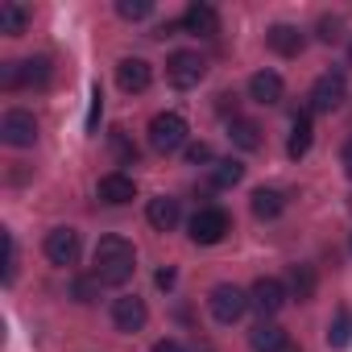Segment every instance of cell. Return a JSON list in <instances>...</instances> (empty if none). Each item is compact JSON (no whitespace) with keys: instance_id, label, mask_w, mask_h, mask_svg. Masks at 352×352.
<instances>
[{"instance_id":"cell-1","label":"cell","mask_w":352,"mask_h":352,"mask_svg":"<svg viewBox=\"0 0 352 352\" xmlns=\"http://www.w3.org/2000/svg\"><path fill=\"white\" fill-rule=\"evenodd\" d=\"M137 270V257H133V245L124 236H104L96 245V278L104 286H124Z\"/></svg>"},{"instance_id":"cell-2","label":"cell","mask_w":352,"mask_h":352,"mask_svg":"<svg viewBox=\"0 0 352 352\" xmlns=\"http://www.w3.org/2000/svg\"><path fill=\"white\" fill-rule=\"evenodd\" d=\"M149 145L157 153H174V149H183L187 145V120L179 112H157L149 120Z\"/></svg>"},{"instance_id":"cell-3","label":"cell","mask_w":352,"mask_h":352,"mask_svg":"<svg viewBox=\"0 0 352 352\" xmlns=\"http://www.w3.org/2000/svg\"><path fill=\"white\" fill-rule=\"evenodd\" d=\"M204 75H208V63H204L195 50H179V54H170V58H166V79L179 87V91L199 87Z\"/></svg>"},{"instance_id":"cell-4","label":"cell","mask_w":352,"mask_h":352,"mask_svg":"<svg viewBox=\"0 0 352 352\" xmlns=\"http://www.w3.org/2000/svg\"><path fill=\"white\" fill-rule=\"evenodd\" d=\"M228 232H232V220H228L224 208H199L195 220H191V241L195 245H220Z\"/></svg>"},{"instance_id":"cell-5","label":"cell","mask_w":352,"mask_h":352,"mask_svg":"<svg viewBox=\"0 0 352 352\" xmlns=\"http://www.w3.org/2000/svg\"><path fill=\"white\" fill-rule=\"evenodd\" d=\"M344 100H348V83H344L340 71H327V75L315 79V87H311V112H336Z\"/></svg>"},{"instance_id":"cell-6","label":"cell","mask_w":352,"mask_h":352,"mask_svg":"<svg viewBox=\"0 0 352 352\" xmlns=\"http://www.w3.org/2000/svg\"><path fill=\"white\" fill-rule=\"evenodd\" d=\"M0 141H5V145H17V149L34 145V141H38V120H34V112H25V108L5 112V120H0Z\"/></svg>"},{"instance_id":"cell-7","label":"cell","mask_w":352,"mask_h":352,"mask_svg":"<svg viewBox=\"0 0 352 352\" xmlns=\"http://www.w3.org/2000/svg\"><path fill=\"white\" fill-rule=\"evenodd\" d=\"M212 315L220 319V323H236L245 311H249V294L241 290V286H232V282H224V286H216L212 290Z\"/></svg>"},{"instance_id":"cell-8","label":"cell","mask_w":352,"mask_h":352,"mask_svg":"<svg viewBox=\"0 0 352 352\" xmlns=\"http://www.w3.org/2000/svg\"><path fill=\"white\" fill-rule=\"evenodd\" d=\"M286 298H290V294H286V286H282L278 278H257L253 290H249V307H257L265 319L278 315V311L286 307Z\"/></svg>"},{"instance_id":"cell-9","label":"cell","mask_w":352,"mask_h":352,"mask_svg":"<svg viewBox=\"0 0 352 352\" xmlns=\"http://www.w3.org/2000/svg\"><path fill=\"white\" fill-rule=\"evenodd\" d=\"M46 257L54 265H75L79 261V232L75 228H54L46 232Z\"/></svg>"},{"instance_id":"cell-10","label":"cell","mask_w":352,"mask_h":352,"mask_svg":"<svg viewBox=\"0 0 352 352\" xmlns=\"http://www.w3.org/2000/svg\"><path fill=\"white\" fill-rule=\"evenodd\" d=\"M187 34H195V38H216L220 34V13L212 9V5H199V0H195V5L183 13V21H179Z\"/></svg>"},{"instance_id":"cell-11","label":"cell","mask_w":352,"mask_h":352,"mask_svg":"<svg viewBox=\"0 0 352 352\" xmlns=\"http://www.w3.org/2000/svg\"><path fill=\"white\" fill-rule=\"evenodd\" d=\"M249 96H253L257 104L274 108V104H282V96H286V83H282V75H278V71H257V75L249 79Z\"/></svg>"},{"instance_id":"cell-12","label":"cell","mask_w":352,"mask_h":352,"mask_svg":"<svg viewBox=\"0 0 352 352\" xmlns=\"http://www.w3.org/2000/svg\"><path fill=\"white\" fill-rule=\"evenodd\" d=\"M96 195L104 199V204H112V208H120V204H133V195H137V187H133V179L129 174H104L100 179V187H96Z\"/></svg>"},{"instance_id":"cell-13","label":"cell","mask_w":352,"mask_h":352,"mask_svg":"<svg viewBox=\"0 0 352 352\" xmlns=\"http://www.w3.org/2000/svg\"><path fill=\"white\" fill-rule=\"evenodd\" d=\"M116 83H120L124 91H145V87L153 83V67H149L145 58H120V67H116Z\"/></svg>"},{"instance_id":"cell-14","label":"cell","mask_w":352,"mask_h":352,"mask_svg":"<svg viewBox=\"0 0 352 352\" xmlns=\"http://www.w3.org/2000/svg\"><path fill=\"white\" fill-rule=\"evenodd\" d=\"M145 319H149V311H145L141 298H116V302H112V323H116V331H141Z\"/></svg>"},{"instance_id":"cell-15","label":"cell","mask_w":352,"mask_h":352,"mask_svg":"<svg viewBox=\"0 0 352 352\" xmlns=\"http://www.w3.org/2000/svg\"><path fill=\"white\" fill-rule=\"evenodd\" d=\"M265 42H270V50L282 54V58H294V54H302V46H307L302 30H294V25H274V30L265 34Z\"/></svg>"},{"instance_id":"cell-16","label":"cell","mask_w":352,"mask_h":352,"mask_svg":"<svg viewBox=\"0 0 352 352\" xmlns=\"http://www.w3.org/2000/svg\"><path fill=\"white\" fill-rule=\"evenodd\" d=\"M145 220H149L157 232H170L174 224H179V199H170V195H157V199H149V208H145Z\"/></svg>"},{"instance_id":"cell-17","label":"cell","mask_w":352,"mask_h":352,"mask_svg":"<svg viewBox=\"0 0 352 352\" xmlns=\"http://www.w3.org/2000/svg\"><path fill=\"white\" fill-rule=\"evenodd\" d=\"M311 137H315V129H311V112H298L294 116V124H290V141H286V153L298 162V157H307V149H311Z\"/></svg>"},{"instance_id":"cell-18","label":"cell","mask_w":352,"mask_h":352,"mask_svg":"<svg viewBox=\"0 0 352 352\" xmlns=\"http://www.w3.org/2000/svg\"><path fill=\"white\" fill-rule=\"evenodd\" d=\"M286 340H290V336H286L278 323H265V319H261V323L249 331V344H253V352H278Z\"/></svg>"},{"instance_id":"cell-19","label":"cell","mask_w":352,"mask_h":352,"mask_svg":"<svg viewBox=\"0 0 352 352\" xmlns=\"http://www.w3.org/2000/svg\"><path fill=\"white\" fill-rule=\"evenodd\" d=\"M282 212H286V199H282V191H270V187L253 191V216H257V220H278Z\"/></svg>"},{"instance_id":"cell-20","label":"cell","mask_w":352,"mask_h":352,"mask_svg":"<svg viewBox=\"0 0 352 352\" xmlns=\"http://www.w3.org/2000/svg\"><path fill=\"white\" fill-rule=\"evenodd\" d=\"M286 286H290V294H294L298 302L315 298V270H311V265H290V278H286Z\"/></svg>"},{"instance_id":"cell-21","label":"cell","mask_w":352,"mask_h":352,"mask_svg":"<svg viewBox=\"0 0 352 352\" xmlns=\"http://www.w3.org/2000/svg\"><path fill=\"white\" fill-rule=\"evenodd\" d=\"M50 83V58H25L21 63V87H46Z\"/></svg>"},{"instance_id":"cell-22","label":"cell","mask_w":352,"mask_h":352,"mask_svg":"<svg viewBox=\"0 0 352 352\" xmlns=\"http://www.w3.org/2000/svg\"><path fill=\"white\" fill-rule=\"evenodd\" d=\"M327 344H331V348H348V344H352V311H348V307L336 311V319H331V327H327Z\"/></svg>"},{"instance_id":"cell-23","label":"cell","mask_w":352,"mask_h":352,"mask_svg":"<svg viewBox=\"0 0 352 352\" xmlns=\"http://www.w3.org/2000/svg\"><path fill=\"white\" fill-rule=\"evenodd\" d=\"M228 137H232L241 149H257V145H261V129H257L253 120H241V116H232V124H228Z\"/></svg>"},{"instance_id":"cell-24","label":"cell","mask_w":352,"mask_h":352,"mask_svg":"<svg viewBox=\"0 0 352 352\" xmlns=\"http://www.w3.org/2000/svg\"><path fill=\"white\" fill-rule=\"evenodd\" d=\"M245 179V166L236 162V157H224V162H216V170H212V187H236Z\"/></svg>"},{"instance_id":"cell-25","label":"cell","mask_w":352,"mask_h":352,"mask_svg":"<svg viewBox=\"0 0 352 352\" xmlns=\"http://www.w3.org/2000/svg\"><path fill=\"white\" fill-rule=\"evenodd\" d=\"M30 13L21 5H0V34H25Z\"/></svg>"},{"instance_id":"cell-26","label":"cell","mask_w":352,"mask_h":352,"mask_svg":"<svg viewBox=\"0 0 352 352\" xmlns=\"http://www.w3.org/2000/svg\"><path fill=\"white\" fill-rule=\"evenodd\" d=\"M116 13H120L124 21H145V17L153 13V5H149V0H120Z\"/></svg>"},{"instance_id":"cell-27","label":"cell","mask_w":352,"mask_h":352,"mask_svg":"<svg viewBox=\"0 0 352 352\" xmlns=\"http://www.w3.org/2000/svg\"><path fill=\"white\" fill-rule=\"evenodd\" d=\"M100 286H104V282L91 274V278H75V286H71V290H75V298H79V302H96V298H100Z\"/></svg>"},{"instance_id":"cell-28","label":"cell","mask_w":352,"mask_h":352,"mask_svg":"<svg viewBox=\"0 0 352 352\" xmlns=\"http://www.w3.org/2000/svg\"><path fill=\"white\" fill-rule=\"evenodd\" d=\"M0 87H5V91L21 87V63H5V67H0Z\"/></svg>"},{"instance_id":"cell-29","label":"cell","mask_w":352,"mask_h":352,"mask_svg":"<svg viewBox=\"0 0 352 352\" xmlns=\"http://www.w3.org/2000/svg\"><path fill=\"white\" fill-rule=\"evenodd\" d=\"M17 274V245H13V232H5V282H13Z\"/></svg>"},{"instance_id":"cell-30","label":"cell","mask_w":352,"mask_h":352,"mask_svg":"<svg viewBox=\"0 0 352 352\" xmlns=\"http://www.w3.org/2000/svg\"><path fill=\"white\" fill-rule=\"evenodd\" d=\"M340 30H344V21H340V17H323V21H319V42H336V38H340Z\"/></svg>"},{"instance_id":"cell-31","label":"cell","mask_w":352,"mask_h":352,"mask_svg":"<svg viewBox=\"0 0 352 352\" xmlns=\"http://www.w3.org/2000/svg\"><path fill=\"white\" fill-rule=\"evenodd\" d=\"M100 112H104V96H100V87H91V108H87V133H96V124H100Z\"/></svg>"},{"instance_id":"cell-32","label":"cell","mask_w":352,"mask_h":352,"mask_svg":"<svg viewBox=\"0 0 352 352\" xmlns=\"http://www.w3.org/2000/svg\"><path fill=\"white\" fill-rule=\"evenodd\" d=\"M187 162H191V166H204V162H212V145H208V141H195V145H187Z\"/></svg>"},{"instance_id":"cell-33","label":"cell","mask_w":352,"mask_h":352,"mask_svg":"<svg viewBox=\"0 0 352 352\" xmlns=\"http://www.w3.org/2000/svg\"><path fill=\"white\" fill-rule=\"evenodd\" d=\"M112 149H116V157H124V162H133V157H137V149H133V145H129V141H124L120 133H116V141H112Z\"/></svg>"},{"instance_id":"cell-34","label":"cell","mask_w":352,"mask_h":352,"mask_svg":"<svg viewBox=\"0 0 352 352\" xmlns=\"http://www.w3.org/2000/svg\"><path fill=\"white\" fill-rule=\"evenodd\" d=\"M340 166H344V174L352 179V141H344V149H340Z\"/></svg>"},{"instance_id":"cell-35","label":"cell","mask_w":352,"mask_h":352,"mask_svg":"<svg viewBox=\"0 0 352 352\" xmlns=\"http://www.w3.org/2000/svg\"><path fill=\"white\" fill-rule=\"evenodd\" d=\"M153 352H183V344H179V340H157Z\"/></svg>"},{"instance_id":"cell-36","label":"cell","mask_w":352,"mask_h":352,"mask_svg":"<svg viewBox=\"0 0 352 352\" xmlns=\"http://www.w3.org/2000/svg\"><path fill=\"white\" fill-rule=\"evenodd\" d=\"M157 286L170 290V286H174V270H157Z\"/></svg>"},{"instance_id":"cell-37","label":"cell","mask_w":352,"mask_h":352,"mask_svg":"<svg viewBox=\"0 0 352 352\" xmlns=\"http://www.w3.org/2000/svg\"><path fill=\"white\" fill-rule=\"evenodd\" d=\"M278 352H298V344H294V340H286V344H282Z\"/></svg>"},{"instance_id":"cell-38","label":"cell","mask_w":352,"mask_h":352,"mask_svg":"<svg viewBox=\"0 0 352 352\" xmlns=\"http://www.w3.org/2000/svg\"><path fill=\"white\" fill-rule=\"evenodd\" d=\"M348 63H352V46H348Z\"/></svg>"}]
</instances>
